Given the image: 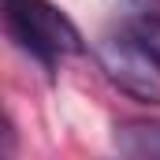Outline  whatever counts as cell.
Here are the masks:
<instances>
[{"mask_svg": "<svg viewBox=\"0 0 160 160\" xmlns=\"http://www.w3.org/2000/svg\"><path fill=\"white\" fill-rule=\"evenodd\" d=\"M4 26L30 60L52 71L63 56H78L86 48L78 26L52 0H4Z\"/></svg>", "mask_w": 160, "mask_h": 160, "instance_id": "cell-1", "label": "cell"}, {"mask_svg": "<svg viewBox=\"0 0 160 160\" xmlns=\"http://www.w3.org/2000/svg\"><path fill=\"white\" fill-rule=\"evenodd\" d=\"M97 63L104 78L127 97L142 104H160V56L127 26L104 30L97 38Z\"/></svg>", "mask_w": 160, "mask_h": 160, "instance_id": "cell-2", "label": "cell"}, {"mask_svg": "<svg viewBox=\"0 0 160 160\" xmlns=\"http://www.w3.org/2000/svg\"><path fill=\"white\" fill-rule=\"evenodd\" d=\"M116 149L123 157L138 160H160V123L149 119H130L116 127Z\"/></svg>", "mask_w": 160, "mask_h": 160, "instance_id": "cell-3", "label": "cell"}, {"mask_svg": "<svg viewBox=\"0 0 160 160\" xmlns=\"http://www.w3.org/2000/svg\"><path fill=\"white\" fill-rule=\"evenodd\" d=\"M123 26L160 56V0H123Z\"/></svg>", "mask_w": 160, "mask_h": 160, "instance_id": "cell-4", "label": "cell"}]
</instances>
